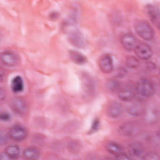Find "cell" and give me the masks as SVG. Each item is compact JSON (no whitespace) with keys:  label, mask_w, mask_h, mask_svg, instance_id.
I'll use <instances>...</instances> for the list:
<instances>
[{"label":"cell","mask_w":160,"mask_h":160,"mask_svg":"<svg viewBox=\"0 0 160 160\" xmlns=\"http://www.w3.org/2000/svg\"><path fill=\"white\" fill-rule=\"evenodd\" d=\"M139 126L132 122H126L122 124L118 128V132L123 136H135L140 132Z\"/></svg>","instance_id":"obj_4"},{"label":"cell","mask_w":160,"mask_h":160,"mask_svg":"<svg viewBox=\"0 0 160 160\" xmlns=\"http://www.w3.org/2000/svg\"><path fill=\"white\" fill-rule=\"evenodd\" d=\"M0 93H1V101H2L6 98V93L2 88H1V92Z\"/></svg>","instance_id":"obj_33"},{"label":"cell","mask_w":160,"mask_h":160,"mask_svg":"<svg viewBox=\"0 0 160 160\" xmlns=\"http://www.w3.org/2000/svg\"><path fill=\"white\" fill-rule=\"evenodd\" d=\"M0 139H1V144L2 146L4 145V144H6L8 142V136H7V135L5 133L1 132Z\"/></svg>","instance_id":"obj_30"},{"label":"cell","mask_w":160,"mask_h":160,"mask_svg":"<svg viewBox=\"0 0 160 160\" xmlns=\"http://www.w3.org/2000/svg\"><path fill=\"white\" fill-rule=\"evenodd\" d=\"M126 64L130 69H135L139 66V61L136 57L130 56L126 58Z\"/></svg>","instance_id":"obj_24"},{"label":"cell","mask_w":160,"mask_h":160,"mask_svg":"<svg viewBox=\"0 0 160 160\" xmlns=\"http://www.w3.org/2000/svg\"><path fill=\"white\" fill-rule=\"evenodd\" d=\"M146 67L149 71H152L156 69V64L152 62H148L146 64Z\"/></svg>","instance_id":"obj_32"},{"label":"cell","mask_w":160,"mask_h":160,"mask_svg":"<svg viewBox=\"0 0 160 160\" xmlns=\"http://www.w3.org/2000/svg\"><path fill=\"white\" fill-rule=\"evenodd\" d=\"M4 153L9 159H15L18 158L20 155V149L16 145H10L6 148Z\"/></svg>","instance_id":"obj_21"},{"label":"cell","mask_w":160,"mask_h":160,"mask_svg":"<svg viewBox=\"0 0 160 160\" xmlns=\"http://www.w3.org/2000/svg\"><path fill=\"white\" fill-rule=\"evenodd\" d=\"M120 85L121 83L118 80L116 79H111L108 81L106 83V88L111 92H117Z\"/></svg>","instance_id":"obj_23"},{"label":"cell","mask_w":160,"mask_h":160,"mask_svg":"<svg viewBox=\"0 0 160 160\" xmlns=\"http://www.w3.org/2000/svg\"><path fill=\"white\" fill-rule=\"evenodd\" d=\"M128 152L131 156L138 158L142 156L144 148L143 144L140 142H133L130 143L128 147Z\"/></svg>","instance_id":"obj_14"},{"label":"cell","mask_w":160,"mask_h":160,"mask_svg":"<svg viewBox=\"0 0 160 160\" xmlns=\"http://www.w3.org/2000/svg\"><path fill=\"white\" fill-rule=\"evenodd\" d=\"M134 51L137 57L142 60H147L151 58L153 52L151 47L144 42L138 44Z\"/></svg>","instance_id":"obj_8"},{"label":"cell","mask_w":160,"mask_h":160,"mask_svg":"<svg viewBox=\"0 0 160 160\" xmlns=\"http://www.w3.org/2000/svg\"><path fill=\"white\" fill-rule=\"evenodd\" d=\"M123 106L122 105L116 101L111 102L107 109V112L109 117L112 118H119L122 113Z\"/></svg>","instance_id":"obj_13"},{"label":"cell","mask_w":160,"mask_h":160,"mask_svg":"<svg viewBox=\"0 0 160 160\" xmlns=\"http://www.w3.org/2000/svg\"><path fill=\"white\" fill-rule=\"evenodd\" d=\"M120 41L123 48L128 51L134 50L138 45L136 38L131 33H126L123 34L121 38Z\"/></svg>","instance_id":"obj_9"},{"label":"cell","mask_w":160,"mask_h":160,"mask_svg":"<svg viewBox=\"0 0 160 160\" xmlns=\"http://www.w3.org/2000/svg\"><path fill=\"white\" fill-rule=\"evenodd\" d=\"M126 111L128 113L132 116H139L144 114L145 109L143 106L138 102L132 103L127 107Z\"/></svg>","instance_id":"obj_17"},{"label":"cell","mask_w":160,"mask_h":160,"mask_svg":"<svg viewBox=\"0 0 160 160\" xmlns=\"http://www.w3.org/2000/svg\"><path fill=\"white\" fill-rule=\"evenodd\" d=\"M98 65L100 70L102 72L106 74L111 72L114 68L112 56L109 54H102L99 59Z\"/></svg>","instance_id":"obj_7"},{"label":"cell","mask_w":160,"mask_h":160,"mask_svg":"<svg viewBox=\"0 0 160 160\" xmlns=\"http://www.w3.org/2000/svg\"><path fill=\"white\" fill-rule=\"evenodd\" d=\"M146 11L148 16L151 22L154 24L158 28L159 27L160 24V16H159V9L152 5L149 4L146 6Z\"/></svg>","instance_id":"obj_12"},{"label":"cell","mask_w":160,"mask_h":160,"mask_svg":"<svg viewBox=\"0 0 160 160\" xmlns=\"http://www.w3.org/2000/svg\"><path fill=\"white\" fill-rule=\"evenodd\" d=\"M41 152L39 148L35 146H30L25 148L22 152V156L25 159L35 160L40 157Z\"/></svg>","instance_id":"obj_16"},{"label":"cell","mask_w":160,"mask_h":160,"mask_svg":"<svg viewBox=\"0 0 160 160\" xmlns=\"http://www.w3.org/2000/svg\"><path fill=\"white\" fill-rule=\"evenodd\" d=\"M142 159L146 160H158L159 159V156L157 153L149 152L143 155Z\"/></svg>","instance_id":"obj_25"},{"label":"cell","mask_w":160,"mask_h":160,"mask_svg":"<svg viewBox=\"0 0 160 160\" xmlns=\"http://www.w3.org/2000/svg\"><path fill=\"white\" fill-rule=\"evenodd\" d=\"M69 149L71 151H72L74 152H76L79 150L80 148V144L76 141H72L69 142L68 144Z\"/></svg>","instance_id":"obj_26"},{"label":"cell","mask_w":160,"mask_h":160,"mask_svg":"<svg viewBox=\"0 0 160 160\" xmlns=\"http://www.w3.org/2000/svg\"><path fill=\"white\" fill-rule=\"evenodd\" d=\"M126 74H127L126 69H124V68H120L118 69L116 76L118 78H122L124 76H126Z\"/></svg>","instance_id":"obj_28"},{"label":"cell","mask_w":160,"mask_h":160,"mask_svg":"<svg viewBox=\"0 0 160 160\" xmlns=\"http://www.w3.org/2000/svg\"><path fill=\"white\" fill-rule=\"evenodd\" d=\"M68 38L70 43L78 48H82L85 46V39L83 34L78 29L72 31L69 33Z\"/></svg>","instance_id":"obj_10"},{"label":"cell","mask_w":160,"mask_h":160,"mask_svg":"<svg viewBox=\"0 0 160 160\" xmlns=\"http://www.w3.org/2000/svg\"><path fill=\"white\" fill-rule=\"evenodd\" d=\"M135 91L136 89L134 85L129 82L121 84L116 93L120 100L129 102L134 99L135 96Z\"/></svg>","instance_id":"obj_3"},{"label":"cell","mask_w":160,"mask_h":160,"mask_svg":"<svg viewBox=\"0 0 160 160\" xmlns=\"http://www.w3.org/2000/svg\"><path fill=\"white\" fill-rule=\"evenodd\" d=\"M11 115L7 112H2L0 115V119L2 121H8L11 119Z\"/></svg>","instance_id":"obj_29"},{"label":"cell","mask_w":160,"mask_h":160,"mask_svg":"<svg viewBox=\"0 0 160 160\" xmlns=\"http://www.w3.org/2000/svg\"><path fill=\"white\" fill-rule=\"evenodd\" d=\"M9 106L12 111L18 116L24 115L27 111V104L24 99L20 97L12 99Z\"/></svg>","instance_id":"obj_6"},{"label":"cell","mask_w":160,"mask_h":160,"mask_svg":"<svg viewBox=\"0 0 160 160\" xmlns=\"http://www.w3.org/2000/svg\"><path fill=\"white\" fill-rule=\"evenodd\" d=\"M135 31L137 34L146 41H150L153 39L154 31L149 23L144 20L137 21L134 25Z\"/></svg>","instance_id":"obj_2"},{"label":"cell","mask_w":160,"mask_h":160,"mask_svg":"<svg viewBox=\"0 0 160 160\" xmlns=\"http://www.w3.org/2000/svg\"><path fill=\"white\" fill-rule=\"evenodd\" d=\"M69 55L72 61L79 65L86 63L88 61L86 57L83 54L77 51H74V50L70 51L69 52Z\"/></svg>","instance_id":"obj_19"},{"label":"cell","mask_w":160,"mask_h":160,"mask_svg":"<svg viewBox=\"0 0 160 160\" xmlns=\"http://www.w3.org/2000/svg\"><path fill=\"white\" fill-rule=\"evenodd\" d=\"M116 158L118 159H125L126 160V159H129L131 158L129 156H128V155H126V154L122 152L120 154L116 156Z\"/></svg>","instance_id":"obj_31"},{"label":"cell","mask_w":160,"mask_h":160,"mask_svg":"<svg viewBox=\"0 0 160 160\" xmlns=\"http://www.w3.org/2000/svg\"><path fill=\"white\" fill-rule=\"evenodd\" d=\"M99 126H100V122H99V120L97 118L94 119L92 122V124H91V129H89V133L90 134H92L94 132H96V131L98 130V129L99 128Z\"/></svg>","instance_id":"obj_27"},{"label":"cell","mask_w":160,"mask_h":160,"mask_svg":"<svg viewBox=\"0 0 160 160\" xmlns=\"http://www.w3.org/2000/svg\"><path fill=\"white\" fill-rule=\"evenodd\" d=\"M144 119L148 124H152L156 122L158 118V112L155 109H149L144 111Z\"/></svg>","instance_id":"obj_22"},{"label":"cell","mask_w":160,"mask_h":160,"mask_svg":"<svg viewBox=\"0 0 160 160\" xmlns=\"http://www.w3.org/2000/svg\"><path fill=\"white\" fill-rule=\"evenodd\" d=\"M9 136L14 141H22L27 138L28 131L23 126L15 124L10 128L9 131Z\"/></svg>","instance_id":"obj_5"},{"label":"cell","mask_w":160,"mask_h":160,"mask_svg":"<svg viewBox=\"0 0 160 160\" xmlns=\"http://www.w3.org/2000/svg\"><path fill=\"white\" fill-rule=\"evenodd\" d=\"M11 89L15 93H18L21 92L24 89V82L22 78L20 76H15L11 84Z\"/></svg>","instance_id":"obj_20"},{"label":"cell","mask_w":160,"mask_h":160,"mask_svg":"<svg viewBox=\"0 0 160 160\" xmlns=\"http://www.w3.org/2000/svg\"><path fill=\"white\" fill-rule=\"evenodd\" d=\"M82 88L84 94L86 96H91L94 94V83L93 80L91 79V76L84 74L82 78Z\"/></svg>","instance_id":"obj_15"},{"label":"cell","mask_w":160,"mask_h":160,"mask_svg":"<svg viewBox=\"0 0 160 160\" xmlns=\"http://www.w3.org/2000/svg\"><path fill=\"white\" fill-rule=\"evenodd\" d=\"M105 149L106 151L115 156L122 152V147L116 142L109 141L105 144Z\"/></svg>","instance_id":"obj_18"},{"label":"cell","mask_w":160,"mask_h":160,"mask_svg":"<svg viewBox=\"0 0 160 160\" xmlns=\"http://www.w3.org/2000/svg\"><path fill=\"white\" fill-rule=\"evenodd\" d=\"M135 89L139 94L144 97H150L156 91L154 83L148 78L140 79L135 86Z\"/></svg>","instance_id":"obj_1"},{"label":"cell","mask_w":160,"mask_h":160,"mask_svg":"<svg viewBox=\"0 0 160 160\" xmlns=\"http://www.w3.org/2000/svg\"><path fill=\"white\" fill-rule=\"evenodd\" d=\"M1 59L2 64L9 67L16 66L18 62V56L11 51H3L1 55Z\"/></svg>","instance_id":"obj_11"}]
</instances>
